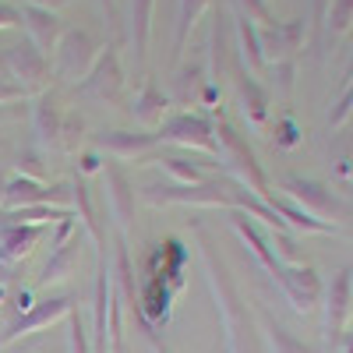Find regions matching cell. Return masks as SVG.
I'll list each match as a JSON object with an SVG mask.
<instances>
[{
  "label": "cell",
  "instance_id": "7",
  "mask_svg": "<svg viewBox=\"0 0 353 353\" xmlns=\"http://www.w3.org/2000/svg\"><path fill=\"white\" fill-rule=\"evenodd\" d=\"M21 18L28 25V32H32V43L46 53V50H57V43H61V18H57L50 8H32L25 4L21 8Z\"/></svg>",
  "mask_w": 353,
  "mask_h": 353
},
{
  "label": "cell",
  "instance_id": "29",
  "mask_svg": "<svg viewBox=\"0 0 353 353\" xmlns=\"http://www.w3.org/2000/svg\"><path fill=\"white\" fill-rule=\"evenodd\" d=\"M350 18H353V0H339V4H336V14H332V25H336V28H346Z\"/></svg>",
  "mask_w": 353,
  "mask_h": 353
},
{
  "label": "cell",
  "instance_id": "4",
  "mask_svg": "<svg viewBox=\"0 0 353 353\" xmlns=\"http://www.w3.org/2000/svg\"><path fill=\"white\" fill-rule=\"evenodd\" d=\"M64 314H71V297H53V301H43L39 307H32V311H25L14 325L4 332V339L0 343H14V339H21V336H28L32 329H43V325H53L57 318H64Z\"/></svg>",
  "mask_w": 353,
  "mask_h": 353
},
{
  "label": "cell",
  "instance_id": "8",
  "mask_svg": "<svg viewBox=\"0 0 353 353\" xmlns=\"http://www.w3.org/2000/svg\"><path fill=\"white\" fill-rule=\"evenodd\" d=\"M39 237H43L39 226H25V223L4 226V230H0V261H18V258H25L28 251L36 248Z\"/></svg>",
  "mask_w": 353,
  "mask_h": 353
},
{
  "label": "cell",
  "instance_id": "14",
  "mask_svg": "<svg viewBox=\"0 0 353 353\" xmlns=\"http://www.w3.org/2000/svg\"><path fill=\"white\" fill-rule=\"evenodd\" d=\"M110 198H113V212L121 219V226H128V216H131V188H128V176L110 166Z\"/></svg>",
  "mask_w": 353,
  "mask_h": 353
},
{
  "label": "cell",
  "instance_id": "32",
  "mask_svg": "<svg viewBox=\"0 0 353 353\" xmlns=\"http://www.w3.org/2000/svg\"><path fill=\"white\" fill-rule=\"evenodd\" d=\"M279 141H283V145H293V141H297V128H293L290 121L279 124Z\"/></svg>",
  "mask_w": 353,
  "mask_h": 353
},
{
  "label": "cell",
  "instance_id": "22",
  "mask_svg": "<svg viewBox=\"0 0 353 353\" xmlns=\"http://www.w3.org/2000/svg\"><path fill=\"white\" fill-rule=\"evenodd\" d=\"M71 194H74L78 209H81V219H85L88 233H92V237L99 241V226H96V212H92V201H88V188H85V184H78V188H71Z\"/></svg>",
  "mask_w": 353,
  "mask_h": 353
},
{
  "label": "cell",
  "instance_id": "1",
  "mask_svg": "<svg viewBox=\"0 0 353 353\" xmlns=\"http://www.w3.org/2000/svg\"><path fill=\"white\" fill-rule=\"evenodd\" d=\"M4 64H8V71L18 78V85L25 88H39L43 81H46V74H50V61H46V53L36 46V43H18V46H11L8 50V57H4Z\"/></svg>",
  "mask_w": 353,
  "mask_h": 353
},
{
  "label": "cell",
  "instance_id": "26",
  "mask_svg": "<svg viewBox=\"0 0 353 353\" xmlns=\"http://www.w3.org/2000/svg\"><path fill=\"white\" fill-rule=\"evenodd\" d=\"M166 163V170L173 173V176H181L184 184H201V173H198V166H188L184 159H163Z\"/></svg>",
  "mask_w": 353,
  "mask_h": 353
},
{
  "label": "cell",
  "instance_id": "35",
  "mask_svg": "<svg viewBox=\"0 0 353 353\" xmlns=\"http://www.w3.org/2000/svg\"><path fill=\"white\" fill-rule=\"evenodd\" d=\"M346 78H353V64H350V71H346Z\"/></svg>",
  "mask_w": 353,
  "mask_h": 353
},
{
  "label": "cell",
  "instance_id": "34",
  "mask_svg": "<svg viewBox=\"0 0 353 353\" xmlns=\"http://www.w3.org/2000/svg\"><path fill=\"white\" fill-rule=\"evenodd\" d=\"M103 4H106V11H110V14H113V0H103Z\"/></svg>",
  "mask_w": 353,
  "mask_h": 353
},
{
  "label": "cell",
  "instance_id": "11",
  "mask_svg": "<svg viewBox=\"0 0 353 353\" xmlns=\"http://www.w3.org/2000/svg\"><path fill=\"white\" fill-rule=\"evenodd\" d=\"M92 311H96V332H92L96 336V353H106V339H110V332H106V314H110V269H106V261L99 265Z\"/></svg>",
  "mask_w": 353,
  "mask_h": 353
},
{
  "label": "cell",
  "instance_id": "18",
  "mask_svg": "<svg viewBox=\"0 0 353 353\" xmlns=\"http://www.w3.org/2000/svg\"><path fill=\"white\" fill-rule=\"evenodd\" d=\"M163 110H166V96H163V92H156L152 85L145 88L141 99H138V106H134V113L141 117L145 124H156V121H163Z\"/></svg>",
  "mask_w": 353,
  "mask_h": 353
},
{
  "label": "cell",
  "instance_id": "12",
  "mask_svg": "<svg viewBox=\"0 0 353 353\" xmlns=\"http://www.w3.org/2000/svg\"><path fill=\"white\" fill-rule=\"evenodd\" d=\"M8 226H18V223H25V226H36V223H43V219H71L64 209H53V205H25V209H8L4 216Z\"/></svg>",
  "mask_w": 353,
  "mask_h": 353
},
{
  "label": "cell",
  "instance_id": "13",
  "mask_svg": "<svg viewBox=\"0 0 353 353\" xmlns=\"http://www.w3.org/2000/svg\"><path fill=\"white\" fill-rule=\"evenodd\" d=\"M346 307H350V269L339 272L336 286H332V304H329V329H332V336H339V329H343Z\"/></svg>",
  "mask_w": 353,
  "mask_h": 353
},
{
  "label": "cell",
  "instance_id": "20",
  "mask_svg": "<svg viewBox=\"0 0 353 353\" xmlns=\"http://www.w3.org/2000/svg\"><path fill=\"white\" fill-rule=\"evenodd\" d=\"M36 131H39L43 138H57V131H61V117H57L53 99H43V103L36 106Z\"/></svg>",
  "mask_w": 353,
  "mask_h": 353
},
{
  "label": "cell",
  "instance_id": "36",
  "mask_svg": "<svg viewBox=\"0 0 353 353\" xmlns=\"http://www.w3.org/2000/svg\"><path fill=\"white\" fill-rule=\"evenodd\" d=\"M0 301H4V286H0Z\"/></svg>",
  "mask_w": 353,
  "mask_h": 353
},
{
  "label": "cell",
  "instance_id": "24",
  "mask_svg": "<svg viewBox=\"0 0 353 353\" xmlns=\"http://www.w3.org/2000/svg\"><path fill=\"white\" fill-rule=\"evenodd\" d=\"M241 36H244V46H248V57H251V68L261 74V71H265V57H261V50H258L254 28H248V18H241Z\"/></svg>",
  "mask_w": 353,
  "mask_h": 353
},
{
  "label": "cell",
  "instance_id": "37",
  "mask_svg": "<svg viewBox=\"0 0 353 353\" xmlns=\"http://www.w3.org/2000/svg\"><path fill=\"white\" fill-rule=\"evenodd\" d=\"M350 353H353V350H350Z\"/></svg>",
  "mask_w": 353,
  "mask_h": 353
},
{
  "label": "cell",
  "instance_id": "28",
  "mask_svg": "<svg viewBox=\"0 0 353 353\" xmlns=\"http://www.w3.org/2000/svg\"><path fill=\"white\" fill-rule=\"evenodd\" d=\"M14 99H25V88L11 78L0 74V103H14Z\"/></svg>",
  "mask_w": 353,
  "mask_h": 353
},
{
  "label": "cell",
  "instance_id": "15",
  "mask_svg": "<svg viewBox=\"0 0 353 353\" xmlns=\"http://www.w3.org/2000/svg\"><path fill=\"white\" fill-rule=\"evenodd\" d=\"M293 191H297L304 201H311L314 209H321V212H350V205H343V201H336V198H329V194H321V188L318 184H307V181H293L290 184Z\"/></svg>",
  "mask_w": 353,
  "mask_h": 353
},
{
  "label": "cell",
  "instance_id": "17",
  "mask_svg": "<svg viewBox=\"0 0 353 353\" xmlns=\"http://www.w3.org/2000/svg\"><path fill=\"white\" fill-rule=\"evenodd\" d=\"M233 226L241 230V237H244V241L251 244V251H254V254H258V258H261V261H265V265H269V269L276 272V269H279V261H276V254H272L269 248H265V241L258 237V230H254V226H251V223H248L244 216H237V219H233Z\"/></svg>",
  "mask_w": 353,
  "mask_h": 353
},
{
  "label": "cell",
  "instance_id": "25",
  "mask_svg": "<svg viewBox=\"0 0 353 353\" xmlns=\"http://www.w3.org/2000/svg\"><path fill=\"white\" fill-rule=\"evenodd\" d=\"M241 88H244V99H248L244 110H251L254 121H261V117H265V96L258 92V85H254L251 78H241Z\"/></svg>",
  "mask_w": 353,
  "mask_h": 353
},
{
  "label": "cell",
  "instance_id": "3",
  "mask_svg": "<svg viewBox=\"0 0 353 353\" xmlns=\"http://www.w3.org/2000/svg\"><path fill=\"white\" fill-rule=\"evenodd\" d=\"M159 141H181V145H194V149H205V152H216V138H212V124L201 121V117H191V113H181L166 121L156 134Z\"/></svg>",
  "mask_w": 353,
  "mask_h": 353
},
{
  "label": "cell",
  "instance_id": "27",
  "mask_svg": "<svg viewBox=\"0 0 353 353\" xmlns=\"http://www.w3.org/2000/svg\"><path fill=\"white\" fill-rule=\"evenodd\" d=\"M71 353H92L88 350V339H85V325H81V318L71 311Z\"/></svg>",
  "mask_w": 353,
  "mask_h": 353
},
{
  "label": "cell",
  "instance_id": "31",
  "mask_svg": "<svg viewBox=\"0 0 353 353\" xmlns=\"http://www.w3.org/2000/svg\"><path fill=\"white\" fill-rule=\"evenodd\" d=\"M18 21H21L18 11H11L8 4H0V28H11V25H18Z\"/></svg>",
  "mask_w": 353,
  "mask_h": 353
},
{
  "label": "cell",
  "instance_id": "10",
  "mask_svg": "<svg viewBox=\"0 0 353 353\" xmlns=\"http://www.w3.org/2000/svg\"><path fill=\"white\" fill-rule=\"evenodd\" d=\"M159 138L156 134H145V131H138V134H131V131H106V134H99V145L106 152H113V156H121V159H128V156H138V152H145V149H152Z\"/></svg>",
  "mask_w": 353,
  "mask_h": 353
},
{
  "label": "cell",
  "instance_id": "33",
  "mask_svg": "<svg viewBox=\"0 0 353 353\" xmlns=\"http://www.w3.org/2000/svg\"><path fill=\"white\" fill-rule=\"evenodd\" d=\"M81 170H85V173H96V170H99V159H96V156H81Z\"/></svg>",
  "mask_w": 353,
  "mask_h": 353
},
{
  "label": "cell",
  "instance_id": "9",
  "mask_svg": "<svg viewBox=\"0 0 353 353\" xmlns=\"http://www.w3.org/2000/svg\"><path fill=\"white\" fill-rule=\"evenodd\" d=\"M276 276H279V283L286 286V293H290V301L297 304V307H311L314 304V297H318V279H314V272L311 269H293V272H286L283 265L276 269Z\"/></svg>",
  "mask_w": 353,
  "mask_h": 353
},
{
  "label": "cell",
  "instance_id": "21",
  "mask_svg": "<svg viewBox=\"0 0 353 353\" xmlns=\"http://www.w3.org/2000/svg\"><path fill=\"white\" fill-rule=\"evenodd\" d=\"M201 8H205V0H184V4H181V28H176V50H184V39H188V32H191L194 18L201 14Z\"/></svg>",
  "mask_w": 353,
  "mask_h": 353
},
{
  "label": "cell",
  "instance_id": "2",
  "mask_svg": "<svg viewBox=\"0 0 353 353\" xmlns=\"http://www.w3.org/2000/svg\"><path fill=\"white\" fill-rule=\"evenodd\" d=\"M57 50H61V61H57V68H61V74L68 78H81L92 71V64L99 61L96 53V39L88 32H68L61 43H57Z\"/></svg>",
  "mask_w": 353,
  "mask_h": 353
},
{
  "label": "cell",
  "instance_id": "23",
  "mask_svg": "<svg viewBox=\"0 0 353 353\" xmlns=\"http://www.w3.org/2000/svg\"><path fill=\"white\" fill-rule=\"evenodd\" d=\"M71 261H74V248H57V258L46 265V272H43V283L50 279H61L68 269H71Z\"/></svg>",
  "mask_w": 353,
  "mask_h": 353
},
{
  "label": "cell",
  "instance_id": "5",
  "mask_svg": "<svg viewBox=\"0 0 353 353\" xmlns=\"http://www.w3.org/2000/svg\"><path fill=\"white\" fill-rule=\"evenodd\" d=\"M64 188H43L36 176H18V181L4 184V201L11 209H25V205H50V201H64Z\"/></svg>",
  "mask_w": 353,
  "mask_h": 353
},
{
  "label": "cell",
  "instance_id": "6",
  "mask_svg": "<svg viewBox=\"0 0 353 353\" xmlns=\"http://www.w3.org/2000/svg\"><path fill=\"white\" fill-rule=\"evenodd\" d=\"M81 88L88 96H99V99H117V92H121V68H117V57L106 50V57H99V61L92 64V71H88V78L81 81Z\"/></svg>",
  "mask_w": 353,
  "mask_h": 353
},
{
  "label": "cell",
  "instance_id": "30",
  "mask_svg": "<svg viewBox=\"0 0 353 353\" xmlns=\"http://www.w3.org/2000/svg\"><path fill=\"white\" fill-rule=\"evenodd\" d=\"M244 4H248V11L258 18V21H272V14H269V8H265L261 4V0H244Z\"/></svg>",
  "mask_w": 353,
  "mask_h": 353
},
{
  "label": "cell",
  "instance_id": "16",
  "mask_svg": "<svg viewBox=\"0 0 353 353\" xmlns=\"http://www.w3.org/2000/svg\"><path fill=\"white\" fill-rule=\"evenodd\" d=\"M149 25H152V0H134V50L138 61L149 50Z\"/></svg>",
  "mask_w": 353,
  "mask_h": 353
},
{
  "label": "cell",
  "instance_id": "19",
  "mask_svg": "<svg viewBox=\"0 0 353 353\" xmlns=\"http://www.w3.org/2000/svg\"><path fill=\"white\" fill-rule=\"evenodd\" d=\"M272 205H276V209L283 212V219H293V223H297V226H304V230H314V233H329L332 226L329 223H321V219H314L311 212H304V209H297V205H290V201H276L272 198Z\"/></svg>",
  "mask_w": 353,
  "mask_h": 353
}]
</instances>
